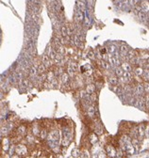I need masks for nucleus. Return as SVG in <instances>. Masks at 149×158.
<instances>
[{"instance_id":"obj_1","label":"nucleus","mask_w":149,"mask_h":158,"mask_svg":"<svg viewBox=\"0 0 149 158\" xmlns=\"http://www.w3.org/2000/svg\"><path fill=\"white\" fill-rule=\"evenodd\" d=\"M47 138L51 142H56L58 140V138H59V133L57 131L50 132V133L48 134V136H47Z\"/></svg>"},{"instance_id":"obj_2","label":"nucleus","mask_w":149,"mask_h":158,"mask_svg":"<svg viewBox=\"0 0 149 158\" xmlns=\"http://www.w3.org/2000/svg\"><path fill=\"white\" fill-rule=\"evenodd\" d=\"M15 152L18 153L19 155H25L27 154V147L24 146V145H18L15 148Z\"/></svg>"},{"instance_id":"obj_3","label":"nucleus","mask_w":149,"mask_h":158,"mask_svg":"<svg viewBox=\"0 0 149 158\" xmlns=\"http://www.w3.org/2000/svg\"><path fill=\"white\" fill-rule=\"evenodd\" d=\"M134 91H135V94H137V95H143V93L144 92L143 85H141V84L137 85V86L134 88Z\"/></svg>"},{"instance_id":"obj_4","label":"nucleus","mask_w":149,"mask_h":158,"mask_svg":"<svg viewBox=\"0 0 149 158\" xmlns=\"http://www.w3.org/2000/svg\"><path fill=\"white\" fill-rule=\"evenodd\" d=\"M131 80H132V74H131V72H125V74H123V77H122L123 82H129Z\"/></svg>"},{"instance_id":"obj_5","label":"nucleus","mask_w":149,"mask_h":158,"mask_svg":"<svg viewBox=\"0 0 149 158\" xmlns=\"http://www.w3.org/2000/svg\"><path fill=\"white\" fill-rule=\"evenodd\" d=\"M141 7H142V10L143 11H149V2L144 0V1H142L141 3Z\"/></svg>"},{"instance_id":"obj_6","label":"nucleus","mask_w":149,"mask_h":158,"mask_svg":"<svg viewBox=\"0 0 149 158\" xmlns=\"http://www.w3.org/2000/svg\"><path fill=\"white\" fill-rule=\"evenodd\" d=\"M122 68L125 72H131V70H132V67H131L130 64L126 62H124L122 64Z\"/></svg>"},{"instance_id":"obj_7","label":"nucleus","mask_w":149,"mask_h":158,"mask_svg":"<svg viewBox=\"0 0 149 158\" xmlns=\"http://www.w3.org/2000/svg\"><path fill=\"white\" fill-rule=\"evenodd\" d=\"M95 85H89L86 88V92L88 94H93V93L95 92Z\"/></svg>"},{"instance_id":"obj_8","label":"nucleus","mask_w":149,"mask_h":158,"mask_svg":"<svg viewBox=\"0 0 149 158\" xmlns=\"http://www.w3.org/2000/svg\"><path fill=\"white\" fill-rule=\"evenodd\" d=\"M143 69L142 67H138L136 68V69L134 70V72H135V75H138V76H142L143 74Z\"/></svg>"},{"instance_id":"obj_9","label":"nucleus","mask_w":149,"mask_h":158,"mask_svg":"<svg viewBox=\"0 0 149 158\" xmlns=\"http://www.w3.org/2000/svg\"><path fill=\"white\" fill-rule=\"evenodd\" d=\"M82 19H83V14H82V12L80 11V10H79L78 11L76 12V20L78 21V22H81Z\"/></svg>"},{"instance_id":"obj_10","label":"nucleus","mask_w":149,"mask_h":158,"mask_svg":"<svg viewBox=\"0 0 149 158\" xmlns=\"http://www.w3.org/2000/svg\"><path fill=\"white\" fill-rule=\"evenodd\" d=\"M49 58H50V57H47L46 55H44V57H42V63L45 64V66H49L50 65Z\"/></svg>"},{"instance_id":"obj_11","label":"nucleus","mask_w":149,"mask_h":158,"mask_svg":"<svg viewBox=\"0 0 149 158\" xmlns=\"http://www.w3.org/2000/svg\"><path fill=\"white\" fill-rule=\"evenodd\" d=\"M45 70H46V66L44 64H41V65H39V67H38V72H40V74H44Z\"/></svg>"},{"instance_id":"obj_12","label":"nucleus","mask_w":149,"mask_h":158,"mask_svg":"<svg viewBox=\"0 0 149 158\" xmlns=\"http://www.w3.org/2000/svg\"><path fill=\"white\" fill-rule=\"evenodd\" d=\"M143 78L145 81H149V70H144L143 74Z\"/></svg>"},{"instance_id":"obj_13","label":"nucleus","mask_w":149,"mask_h":158,"mask_svg":"<svg viewBox=\"0 0 149 158\" xmlns=\"http://www.w3.org/2000/svg\"><path fill=\"white\" fill-rule=\"evenodd\" d=\"M107 151H108V153H109V154H112V155H114L116 153L115 149H113V147H112V146H107Z\"/></svg>"},{"instance_id":"obj_14","label":"nucleus","mask_w":149,"mask_h":158,"mask_svg":"<svg viewBox=\"0 0 149 158\" xmlns=\"http://www.w3.org/2000/svg\"><path fill=\"white\" fill-rule=\"evenodd\" d=\"M138 16H139V18L141 19V20H145V18H146L145 11H139V13H138Z\"/></svg>"},{"instance_id":"obj_15","label":"nucleus","mask_w":149,"mask_h":158,"mask_svg":"<svg viewBox=\"0 0 149 158\" xmlns=\"http://www.w3.org/2000/svg\"><path fill=\"white\" fill-rule=\"evenodd\" d=\"M123 68L121 67H119V68H117V69L115 70V74H116V75L117 76H123V74H124V72H123Z\"/></svg>"},{"instance_id":"obj_16","label":"nucleus","mask_w":149,"mask_h":158,"mask_svg":"<svg viewBox=\"0 0 149 158\" xmlns=\"http://www.w3.org/2000/svg\"><path fill=\"white\" fill-rule=\"evenodd\" d=\"M109 82L112 85H117L118 82H119V80L117 79V77H110L109 79Z\"/></svg>"},{"instance_id":"obj_17","label":"nucleus","mask_w":149,"mask_h":158,"mask_svg":"<svg viewBox=\"0 0 149 158\" xmlns=\"http://www.w3.org/2000/svg\"><path fill=\"white\" fill-rule=\"evenodd\" d=\"M140 58H143V59H147L149 58V54H147L146 52H143V51H142L141 52V55H140Z\"/></svg>"},{"instance_id":"obj_18","label":"nucleus","mask_w":149,"mask_h":158,"mask_svg":"<svg viewBox=\"0 0 149 158\" xmlns=\"http://www.w3.org/2000/svg\"><path fill=\"white\" fill-rule=\"evenodd\" d=\"M129 48H127V46L126 45H124L123 44L122 46H121V52H122V54L124 55V54H126V53H129Z\"/></svg>"},{"instance_id":"obj_19","label":"nucleus","mask_w":149,"mask_h":158,"mask_svg":"<svg viewBox=\"0 0 149 158\" xmlns=\"http://www.w3.org/2000/svg\"><path fill=\"white\" fill-rule=\"evenodd\" d=\"M95 107L93 106H91L90 108H89V110H88V114H89V116L90 117H93L95 116Z\"/></svg>"},{"instance_id":"obj_20","label":"nucleus","mask_w":149,"mask_h":158,"mask_svg":"<svg viewBox=\"0 0 149 158\" xmlns=\"http://www.w3.org/2000/svg\"><path fill=\"white\" fill-rule=\"evenodd\" d=\"M3 148H4V150H8V141L7 138H4V140H3Z\"/></svg>"},{"instance_id":"obj_21","label":"nucleus","mask_w":149,"mask_h":158,"mask_svg":"<svg viewBox=\"0 0 149 158\" xmlns=\"http://www.w3.org/2000/svg\"><path fill=\"white\" fill-rule=\"evenodd\" d=\"M143 88H144V92L146 93V94H149V83L146 82L143 84Z\"/></svg>"},{"instance_id":"obj_22","label":"nucleus","mask_w":149,"mask_h":158,"mask_svg":"<svg viewBox=\"0 0 149 158\" xmlns=\"http://www.w3.org/2000/svg\"><path fill=\"white\" fill-rule=\"evenodd\" d=\"M61 33H62V35L63 36H67L68 35V28L66 27H61Z\"/></svg>"},{"instance_id":"obj_23","label":"nucleus","mask_w":149,"mask_h":158,"mask_svg":"<svg viewBox=\"0 0 149 158\" xmlns=\"http://www.w3.org/2000/svg\"><path fill=\"white\" fill-rule=\"evenodd\" d=\"M78 6L80 11H84V10H85V4H84L82 1H79V2L78 3Z\"/></svg>"},{"instance_id":"obj_24","label":"nucleus","mask_w":149,"mask_h":158,"mask_svg":"<svg viewBox=\"0 0 149 158\" xmlns=\"http://www.w3.org/2000/svg\"><path fill=\"white\" fill-rule=\"evenodd\" d=\"M68 77H69V76H68L67 74H63L61 75V80H62V82H63V83H66L67 81H68Z\"/></svg>"},{"instance_id":"obj_25","label":"nucleus","mask_w":149,"mask_h":158,"mask_svg":"<svg viewBox=\"0 0 149 158\" xmlns=\"http://www.w3.org/2000/svg\"><path fill=\"white\" fill-rule=\"evenodd\" d=\"M144 134H145L146 138H149V123L145 125V129H144Z\"/></svg>"},{"instance_id":"obj_26","label":"nucleus","mask_w":149,"mask_h":158,"mask_svg":"<svg viewBox=\"0 0 149 158\" xmlns=\"http://www.w3.org/2000/svg\"><path fill=\"white\" fill-rule=\"evenodd\" d=\"M97 141V136L95 134H92L91 135V142L92 143H95Z\"/></svg>"},{"instance_id":"obj_27","label":"nucleus","mask_w":149,"mask_h":158,"mask_svg":"<svg viewBox=\"0 0 149 158\" xmlns=\"http://www.w3.org/2000/svg\"><path fill=\"white\" fill-rule=\"evenodd\" d=\"M56 55H57L56 51H50V54H49V57H50V58L55 59V58H56Z\"/></svg>"},{"instance_id":"obj_28","label":"nucleus","mask_w":149,"mask_h":158,"mask_svg":"<svg viewBox=\"0 0 149 158\" xmlns=\"http://www.w3.org/2000/svg\"><path fill=\"white\" fill-rule=\"evenodd\" d=\"M18 133H20V134H25V126H20L19 128H18Z\"/></svg>"},{"instance_id":"obj_29","label":"nucleus","mask_w":149,"mask_h":158,"mask_svg":"<svg viewBox=\"0 0 149 158\" xmlns=\"http://www.w3.org/2000/svg\"><path fill=\"white\" fill-rule=\"evenodd\" d=\"M41 138H46V131L44 129L41 131Z\"/></svg>"},{"instance_id":"obj_30","label":"nucleus","mask_w":149,"mask_h":158,"mask_svg":"<svg viewBox=\"0 0 149 158\" xmlns=\"http://www.w3.org/2000/svg\"><path fill=\"white\" fill-rule=\"evenodd\" d=\"M102 66H103L105 69H109V64L107 63V62H105V61H103V62H102Z\"/></svg>"},{"instance_id":"obj_31","label":"nucleus","mask_w":149,"mask_h":158,"mask_svg":"<svg viewBox=\"0 0 149 158\" xmlns=\"http://www.w3.org/2000/svg\"><path fill=\"white\" fill-rule=\"evenodd\" d=\"M88 57L90 58H95V54H93L92 51H90V52H88Z\"/></svg>"},{"instance_id":"obj_32","label":"nucleus","mask_w":149,"mask_h":158,"mask_svg":"<svg viewBox=\"0 0 149 158\" xmlns=\"http://www.w3.org/2000/svg\"><path fill=\"white\" fill-rule=\"evenodd\" d=\"M145 101H146V108L149 109V94H147V96L145 98Z\"/></svg>"},{"instance_id":"obj_33","label":"nucleus","mask_w":149,"mask_h":158,"mask_svg":"<svg viewBox=\"0 0 149 158\" xmlns=\"http://www.w3.org/2000/svg\"><path fill=\"white\" fill-rule=\"evenodd\" d=\"M31 74H36V69H35V68H32V69H31Z\"/></svg>"},{"instance_id":"obj_34","label":"nucleus","mask_w":149,"mask_h":158,"mask_svg":"<svg viewBox=\"0 0 149 158\" xmlns=\"http://www.w3.org/2000/svg\"><path fill=\"white\" fill-rule=\"evenodd\" d=\"M148 61H149V58H148Z\"/></svg>"},{"instance_id":"obj_35","label":"nucleus","mask_w":149,"mask_h":158,"mask_svg":"<svg viewBox=\"0 0 149 158\" xmlns=\"http://www.w3.org/2000/svg\"><path fill=\"white\" fill-rule=\"evenodd\" d=\"M148 24H149V23H148Z\"/></svg>"}]
</instances>
